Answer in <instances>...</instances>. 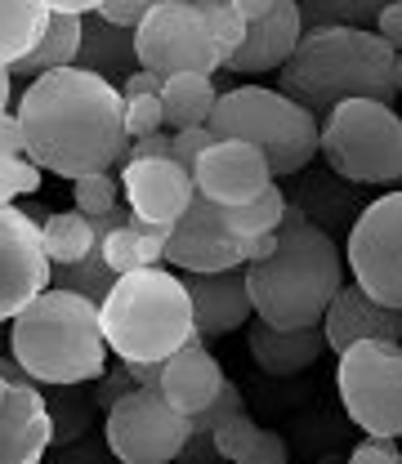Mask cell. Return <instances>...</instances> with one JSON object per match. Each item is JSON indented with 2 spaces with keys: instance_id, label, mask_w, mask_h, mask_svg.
Segmentation results:
<instances>
[{
  "instance_id": "obj_39",
  "label": "cell",
  "mask_w": 402,
  "mask_h": 464,
  "mask_svg": "<svg viewBox=\"0 0 402 464\" xmlns=\"http://www.w3.org/2000/svg\"><path fill=\"white\" fill-rule=\"evenodd\" d=\"M0 157H27V134L18 112H0Z\"/></svg>"
},
{
  "instance_id": "obj_7",
  "label": "cell",
  "mask_w": 402,
  "mask_h": 464,
  "mask_svg": "<svg viewBox=\"0 0 402 464\" xmlns=\"http://www.w3.org/2000/svg\"><path fill=\"white\" fill-rule=\"evenodd\" d=\"M318 152L348 183H402V116L376 99H348L322 121Z\"/></svg>"
},
{
  "instance_id": "obj_38",
  "label": "cell",
  "mask_w": 402,
  "mask_h": 464,
  "mask_svg": "<svg viewBox=\"0 0 402 464\" xmlns=\"http://www.w3.org/2000/svg\"><path fill=\"white\" fill-rule=\"evenodd\" d=\"M157 5H162V0H108L99 14H103L108 23H116V27H130V32H134Z\"/></svg>"
},
{
  "instance_id": "obj_16",
  "label": "cell",
  "mask_w": 402,
  "mask_h": 464,
  "mask_svg": "<svg viewBox=\"0 0 402 464\" xmlns=\"http://www.w3.org/2000/svg\"><path fill=\"white\" fill-rule=\"evenodd\" d=\"M121 192H125V206L148 219V224H162L174 228V219L192 206L197 197V183L192 174L183 170L171 157H152V161H125L121 170Z\"/></svg>"
},
{
  "instance_id": "obj_8",
  "label": "cell",
  "mask_w": 402,
  "mask_h": 464,
  "mask_svg": "<svg viewBox=\"0 0 402 464\" xmlns=\"http://www.w3.org/2000/svg\"><path fill=\"white\" fill-rule=\"evenodd\" d=\"M336 389L367 438H402V344L362 340L340 353Z\"/></svg>"
},
{
  "instance_id": "obj_40",
  "label": "cell",
  "mask_w": 402,
  "mask_h": 464,
  "mask_svg": "<svg viewBox=\"0 0 402 464\" xmlns=\"http://www.w3.org/2000/svg\"><path fill=\"white\" fill-rule=\"evenodd\" d=\"M376 36H380L394 54H402V0H389V5H385V14H380V23H376Z\"/></svg>"
},
{
  "instance_id": "obj_31",
  "label": "cell",
  "mask_w": 402,
  "mask_h": 464,
  "mask_svg": "<svg viewBox=\"0 0 402 464\" xmlns=\"http://www.w3.org/2000/svg\"><path fill=\"white\" fill-rule=\"evenodd\" d=\"M183 5H192V9L206 18V27L215 32V41H220V50H224V63H229V58L241 50V41H246V18L232 9V0H183Z\"/></svg>"
},
{
  "instance_id": "obj_21",
  "label": "cell",
  "mask_w": 402,
  "mask_h": 464,
  "mask_svg": "<svg viewBox=\"0 0 402 464\" xmlns=\"http://www.w3.org/2000/svg\"><path fill=\"white\" fill-rule=\"evenodd\" d=\"M220 389H224V371L206 344H188L162 362V393L183 415H201L220 398Z\"/></svg>"
},
{
  "instance_id": "obj_30",
  "label": "cell",
  "mask_w": 402,
  "mask_h": 464,
  "mask_svg": "<svg viewBox=\"0 0 402 464\" xmlns=\"http://www.w3.org/2000/svg\"><path fill=\"white\" fill-rule=\"evenodd\" d=\"M121 188H116L113 170H99V174H81L72 179V206L85 215V219H99V215H113L121 206Z\"/></svg>"
},
{
  "instance_id": "obj_19",
  "label": "cell",
  "mask_w": 402,
  "mask_h": 464,
  "mask_svg": "<svg viewBox=\"0 0 402 464\" xmlns=\"http://www.w3.org/2000/svg\"><path fill=\"white\" fill-rule=\"evenodd\" d=\"M299 36H304L299 0H278L269 14H260L255 23H246V41H241V50L224 63V72H237V76L278 72V67L295 54Z\"/></svg>"
},
{
  "instance_id": "obj_37",
  "label": "cell",
  "mask_w": 402,
  "mask_h": 464,
  "mask_svg": "<svg viewBox=\"0 0 402 464\" xmlns=\"http://www.w3.org/2000/svg\"><path fill=\"white\" fill-rule=\"evenodd\" d=\"M348 464H402L398 438H362L348 451Z\"/></svg>"
},
{
  "instance_id": "obj_28",
  "label": "cell",
  "mask_w": 402,
  "mask_h": 464,
  "mask_svg": "<svg viewBox=\"0 0 402 464\" xmlns=\"http://www.w3.org/2000/svg\"><path fill=\"white\" fill-rule=\"evenodd\" d=\"M287 206H290V197L278 183H269L260 197H250V201H241V206H229V210H224V224H229L237 237L278 232V224L287 219Z\"/></svg>"
},
{
  "instance_id": "obj_9",
  "label": "cell",
  "mask_w": 402,
  "mask_h": 464,
  "mask_svg": "<svg viewBox=\"0 0 402 464\" xmlns=\"http://www.w3.org/2000/svg\"><path fill=\"white\" fill-rule=\"evenodd\" d=\"M188 433H192V415L174 411L162 384L121 393L103 420L108 451L121 464H174L179 451L188 447Z\"/></svg>"
},
{
  "instance_id": "obj_24",
  "label": "cell",
  "mask_w": 402,
  "mask_h": 464,
  "mask_svg": "<svg viewBox=\"0 0 402 464\" xmlns=\"http://www.w3.org/2000/svg\"><path fill=\"white\" fill-rule=\"evenodd\" d=\"M54 23V9L45 0H0V67H18L32 54Z\"/></svg>"
},
{
  "instance_id": "obj_25",
  "label": "cell",
  "mask_w": 402,
  "mask_h": 464,
  "mask_svg": "<svg viewBox=\"0 0 402 464\" xmlns=\"http://www.w3.org/2000/svg\"><path fill=\"white\" fill-rule=\"evenodd\" d=\"M220 85L215 76H201V72H183L171 76L166 90H162V112H166V130H192V125H206L215 103H220Z\"/></svg>"
},
{
  "instance_id": "obj_48",
  "label": "cell",
  "mask_w": 402,
  "mask_h": 464,
  "mask_svg": "<svg viewBox=\"0 0 402 464\" xmlns=\"http://www.w3.org/2000/svg\"><path fill=\"white\" fill-rule=\"evenodd\" d=\"M394 90H398V99H402V54H394Z\"/></svg>"
},
{
  "instance_id": "obj_18",
  "label": "cell",
  "mask_w": 402,
  "mask_h": 464,
  "mask_svg": "<svg viewBox=\"0 0 402 464\" xmlns=\"http://www.w3.org/2000/svg\"><path fill=\"white\" fill-rule=\"evenodd\" d=\"M322 331H327V348L336 357L348 353L353 344H362V340H398L402 344V313L398 308H385L358 282H348L331 299V308L322 317Z\"/></svg>"
},
{
  "instance_id": "obj_4",
  "label": "cell",
  "mask_w": 402,
  "mask_h": 464,
  "mask_svg": "<svg viewBox=\"0 0 402 464\" xmlns=\"http://www.w3.org/2000/svg\"><path fill=\"white\" fill-rule=\"evenodd\" d=\"M108 340L99 322V304L90 295L50 286L36 295L9 326V357L27 380L45 389L94 384L108 371Z\"/></svg>"
},
{
  "instance_id": "obj_2",
  "label": "cell",
  "mask_w": 402,
  "mask_h": 464,
  "mask_svg": "<svg viewBox=\"0 0 402 464\" xmlns=\"http://www.w3.org/2000/svg\"><path fill=\"white\" fill-rule=\"evenodd\" d=\"M255 317L269 326H322L331 299L345 286V255L336 237L313 224L304 206H287L278 250L264 264H246Z\"/></svg>"
},
{
  "instance_id": "obj_45",
  "label": "cell",
  "mask_w": 402,
  "mask_h": 464,
  "mask_svg": "<svg viewBox=\"0 0 402 464\" xmlns=\"http://www.w3.org/2000/svg\"><path fill=\"white\" fill-rule=\"evenodd\" d=\"M125 371H130V380H134L139 389L162 384V362H125Z\"/></svg>"
},
{
  "instance_id": "obj_11",
  "label": "cell",
  "mask_w": 402,
  "mask_h": 464,
  "mask_svg": "<svg viewBox=\"0 0 402 464\" xmlns=\"http://www.w3.org/2000/svg\"><path fill=\"white\" fill-rule=\"evenodd\" d=\"M134 50L139 67L157 72L162 81L183 76V72H201L215 76L224 67V50L215 41V32L206 27V18L183 5V0H162L139 27H134Z\"/></svg>"
},
{
  "instance_id": "obj_46",
  "label": "cell",
  "mask_w": 402,
  "mask_h": 464,
  "mask_svg": "<svg viewBox=\"0 0 402 464\" xmlns=\"http://www.w3.org/2000/svg\"><path fill=\"white\" fill-rule=\"evenodd\" d=\"M273 5H278V0H232V9H237L246 23H255V18H260V14H269Z\"/></svg>"
},
{
  "instance_id": "obj_35",
  "label": "cell",
  "mask_w": 402,
  "mask_h": 464,
  "mask_svg": "<svg viewBox=\"0 0 402 464\" xmlns=\"http://www.w3.org/2000/svg\"><path fill=\"white\" fill-rule=\"evenodd\" d=\"M157 130H166L162 94H148V99H125V134H130V139H143V134H157Z\"/></svg>"
},
{
  "instance_id": "obj_15",
  "label": "cell",
  "mask_w": 402,
  "mask_h": 464,
  "mask_svg": "<svg viewBox=\"0 0 402 464\" xmlns=\"http://www.w3.org/2000/svg\"><path fill=\"white\" fill-rule=\"evenodd\" d=\"M278 174L269 166V157L241 139H220L215 148L201 152L197 170H192V183H197V197L215 201L220 210L229 206H241L250 197H260Z\"/></svg>"
},
{
  "instance_id": "obj_1",
  "label": "cell",
  "mask_w": 402,
  "mask_h": 464,
  "mask_svg": "<svg viewBox=\"0 0 402 464\" xmlns=\"http://www.w3.org/2000/svg\"><path fill=\"white\" fill-rule=\"evenodd\" d=\"M18 121L27 134V157L58 179H81L99 170H125V94L113 81L58 67L18 94Z\"/></svg>"
},
{
  "instance_id": "obj_27",
  "label": "cell",
  "mask_w": 402,
  "mask_h": 464,
  "mask_svg": "<svg viewBox=\"0 0 402 464\" xmlns=\"http://www.w3.org/2000/svg\"><path fill=\"white\" fill-rule=\"evenodd\" d=\"M385 5L389 0H299V18H304V32H322V27L376 32Z\"/></svg>"
},
{
  "instance_id": "obj_10",
  "label": "cell",
  "mask_w": 402,
  "mask_h": 464,
  "mask_svg": "<svg viewBox=\"0 0 402 464\" xmlns=\"http://www.w3.org/2000/svg\"><path fill=\"white\" fill-rule=\"evenodd\" d=\"M345 268L371 299L402 313V188L358 210L348 224Z\"/></svg>"
},
{
  "instance_id": "obj_44",
  "label": "cell",
  "mask_w": 402,
  "mask_h": 464,
  "mask_svg": "<svg viewBox=\"0 0 402 464\" xmlns=\"http://www.w3.org/2000/svg\"><path fill=\"white\" fill-rule=\"evenodd\" d=\"M54 14H72V18H85V14H99L108 0H45Z\"/></svg>"
},
{
  "instance_id": "obj_36",
  "label": "cell",
  "mask_w": 402,
  "mask_h": 464,
  "mask_svg": "<svg viewBox=\"0 0 402 464\" xmlns=\"http://www.w3.org/2000/svg\"><path fill=\"white\" fill-rule=\"evenodd\" d=\"M237 464H290V451H287V438L278 429H260L255 447L241 456Z\"/></svg>"
},
{
  "instance_id": "obj_5",
  "label": "cell",
  "mask_w": 402,
  "mask_h": 464,
  "mask_svg": "<svg viewBox=\"0 0 402 464\" xmlns=\"http://www.w3.org/2000/svg\"><path fill=\"white\" fill-rule=\"evenodd\" d=\"M99 322L103 340L121 362H166L179 348L201 344L188 286L162 264L116 277L99 304Z\"/></svg>"
},
{
  "instance_id": "obj_43",
  "label": "cell",
  "mask_w": 402,
  "mask_h": 464,
  "mask_svg": "<svg viewBox=\"0 0 402 464\" xmlns=\"http://www.w3.org/2000/svg\"><path fill=\"white\" fill-rule=\"evenodd\" d=\"M273 250H278V232H255V237H241V264H264Z\"/></svg>"
},
{
  "instance_id": "obj_3",
  "label": "cell",
  "mask_w": 402,
  "mask_h": 464,
  "mask_svg": "<svg viewBox=\"0 0 402 464\" xmlns=\"http://www.w3.org/2000/svg\"><path fill=\"white\" fill-rule=\"evenodd\" d=\"M273 90L304 103L318 121H327L348 99H376L394 108L398 103L394 50L376 32H353V27L304 32L295 54L278 67Z\"/></svg>"
},
{
  "instance_id": "obj_34",
  "label": "cell",
  "mask_w": 402,
  "mask_h": 464,
  "mask_svg": "<svg viewBox=\"0 0 402 464\" xmlns=\"http://www.w3.org/2000/svg\"><path fill=\"white\" fill-rule=\"evenodd\" d=\"M220 139L211 134V125H192V130H174L171 134V161H179L183 170L192 174L197 170V161H201V152L206 148H215Z\"/></svg>"
},
{
  "instance_id": "obj_23",
  "label": "cell",
  "mask_w": 402,
  "mask_h": 464,
  "mask_svg": "<svg viewBox=\"0 0 402 464\" xmlns=\"http://www.w3.org/2000/svg\"><path fill=\"white\" fill-rule=\"evenodd\" d=\"M166 237H171V228L130 215V224H121L103 237V264L116 277L139 273V268H157V264H166Z\"/></svg>"
},
{
  "instance_id": "obj_32",
  "label": "cell",
  "mask_w": 402,
  "mask_h": 464,
  "mask_svg": "<svg viewBox=\"0 0 402 464\" xmlns=\"http://www.w3.org/2000/svg\"><path fill=\"white\" fill-rule=\"evenodd\" d=\"M255 438H260V424L246 415V411H237V415H229L224 424H215V433H211V442H215V456L220 460L237 464L250 447H255Z\"/></svg>"
},
{
  "instance_id": "obj_14",
  "label": "cell",
  "mask_w": 402,
  "mask_h": 464,
  "mask_svg": "<svg viewBox=\"0 0 402 464\" xmlns=\"http://www.w3.org/2000/svg\"><path fill=\"white\" fill-rule=\"evenodd\" d=\"M166 264L179 273H229L241 264V237L224 224V210L206 197H192V206L174 219L166 237Z\"/></svg>"
},
{
  "instance_id": "obj_49",
  "label": "cell",
  "mask_w": 402,
  "mask_h": 464,
  "mask_svg": "<svg viewBox=\"0 0 402 464\" xmlns=\"http://www.w3.org/2000/svg\"><path fill=\"white\" fill-rule=\"evenodd\" d=\"M215 464H229V460H215Z\"/></svg>"
},
{
  "instance_id": "obj_22",
  "label": "cell",
  "mask_w": 402,
  "mask_h": 464,
  "mask_svg": "<svg viewBox=\"0 0 402 464\" xmlns=\"http://www.w3.org/2000/svg\"><path fill=\"white\" fill-rule=\"evenodd\" d=\"M81 72H94L103 81H125L130 72H139V50H134V32L116 27L103 14H85L81 18V54H76Z\"/></svg>"
},
{
  "instance_id": "obj_6",
  "label": "cell",
  "mask_w": 402,
  "mask_h": 464,
  "mask_svg": "<svg viewBox=\"0 0 402 464\" xmlns=\"http://www.w3.org/2000/svg\"><path fill=\"white\" fill-rule=\"evenodd\" d=\"M206 125L215 139H241L260 148L273 174H299L322 143V121L282 90L264 85H229Z\"/></svg>"
},
{
  "instance_id": "obj_33",
  "label": "cell",
  "mask_w": 402,
  "mask_h": 464,
  "mask_svg": "<svg viewBox=\"0 0 402 464\" xmlns=\"http://www.w3.org/2000/svg\"><path fill=\"white\" fill-rule=\"evenodd\" d=\"M41 166L32 157H0V210L14 206L18 197L41 192Z\"/></svg>"
},
{
  "instance_id": "obj_29",
  "label": "cell",
  "mask_w": 402,
  "mask_h": 464,
  "mask_svg": "<svg viewBox=\"0 0 402 464\" xmlns=\"http://www.w3.org/2000/svg\"><path fill=\"white\" fill-rule=\"evenodd\" d=\"M113 282H116V273L103 264V237H99V246H94L81 264H54V277H50V286L90 295L94 304H103V295L113 290Z\"/></svg>"
},
{
  "instance_id": "obj_17",
  "label": "cell",
  "mask_w": 402,
  "mask_h": 464,
  "mask_svg": "<svg viewBox=\"0 0 402 464\" xmlns=\"http://www.w3.org/2000/svg\"><path fill=\"white\" fill-rule=\"evenodd\" d=\"M188 299H192V322H197V340H220L229 331H241L255 313L250 286H246V268L229 273H179Z\"/></svg>"
},
{
  "instance_id": "obj_47",
  "label": "cell",
  "mask_w": 402,
  "mask_h": 464,
  "mask_svg": "<svg viewBox=\"0 0 402 464\" xmlns=\"http://www.w3.org/2000/svg\"><path fill=\"white\" fill-rule=\"evenodd\" d=\"M9 99H14V72L0 67V112H9Z\"/></svg>"
},
{
  "instance_id": "obj_13",
  "label": "cell",
  "mask_w": 402,
  "mask_h": 464,
  "mask_svg": "<svg viewBox=\"0 0 402 464\" xmlns=\"http://www.w3.org/2000/svg\"><path fill=\"white\" fill-rule=\"evenodd\" d=\"M54 264L45 255L41 224L18 210L5 206L0 210V322H14L36 295L50 290Z\"/></svg>"
},
{
  "instance_id": "obj_12",
  "label": "cell",
  "mask_w": 402,
  "mask_h": 464,
  "mask_svg": "<svg viewBox=\"0 0 402 464\" xmlns=\"http://www.w3.org/2000/svg\"><path fill=\"white\" fill-rule=\"evenodd\" d=\"M54 442V411L14 357H0V464H41Z\"/></svg>"
},
{
  "instance_id": "obj_20",
  "label": "cell",
  "mask_w": 402,
  "mask_h": 464,
  "mask_svg": "<svg viewBox=\"0 0 402 464\" xmlns=\"http://www.w3.org/2000/svg\"><path fill=\"white\" fill-rule=\"evenodd\" d=\"M246 348L255 357V366L273 380H290L304 375L322 353H327V331L322 326H269L255 322L246 331Z\"/></svg>"
},
{
  "instance_id": "obj_42",
  "label": "cell",
  "mask_w": 402,
  "mask_h": 464,
  "mask_svg": "<svg viewBox=\"0 0 402 464\" xmlns=\"http://www.w3.org/2000/svg\"><path fill=\"white\" fill-rule=\"evenodd\" d=\"M152 157H171V130L130 139V161H152Z\"/></svg>"
},
{
  "instance_id": "obj_41",
  "label": "cell",
  "mask_w": 402,
  "mask_h": 464,
  "mask_svg": "<svg viewBox=\"0 0 402 464\" xmlns=\"http://www.w3.org/2000/svg\"><path fill=\"white\" fill-rule=\"evenodd\" d=\"M162 90H166V81L157 72H148V67H139V72H130L121 81V94L125 99H148V94H162Z\"/></svg>"
},
{
  "instance_id": "obj_26",
  "label": "cell",
  "mask_w": 402,
  "mask_h": 464,
  "mask_svg": "<svg viewBox=\"0 0 402 464\" xmlns=\"http://www.w3.org/2000/svg\"><path fill=\"white\" fill-rule=\"evenodd\" d=\"M76 54H81V18L54 14L45 41L14 67V81H36V76L58 72V67H76Z\"/></svg>"
}]
</instances>
